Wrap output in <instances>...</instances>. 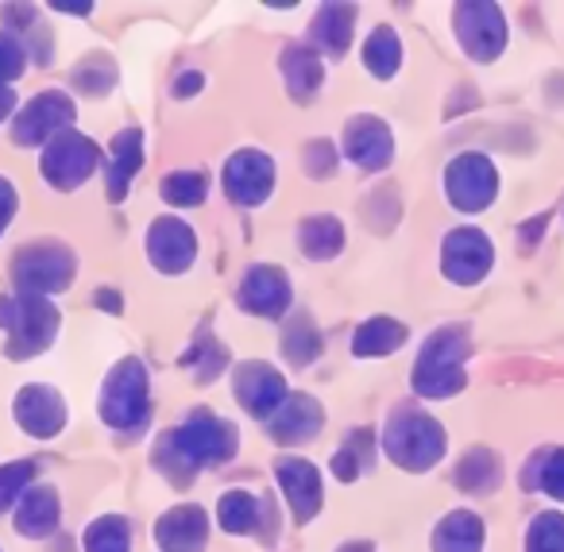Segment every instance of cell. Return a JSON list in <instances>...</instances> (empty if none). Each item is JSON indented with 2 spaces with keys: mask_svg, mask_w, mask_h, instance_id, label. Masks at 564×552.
Returning <instances> with one entry per match:
<instances>
[{
  "mask_svg": "<svg viewBox=\"0 0 564 552\" xmlns=\"http://www.w3.org/2000/svg\"><path fill=\"white\" fill-rule=\"evenodd\" d=\"M283 475H287V487H290V495H295L298 510L302 514L313 510V503H318V480H313V471L306 468V463H287Z\"/></svg>",
  "mask_w": 564,
  "mask_h": 552,
  "instance_id": "3",
  "label": "cell"
},
{
  "mask_svg": "<svg viewBox=\"0 0 564 552\" xmlns=\"http://www.w3.org/2000/svg\"><path fill=\"white\" fill-rule=\"evenodd\" d=\"M93 166V151L85 139H58L55 151L47 154V171L58 174L62 182H78Z\"/></svg>",
  "mask_w": 564,
  "mask_h": 552,
  "instance_id": "1",
  "label": "cell"
},
{
  "mask_svg": "<svg viewBox=\"0 0 564 552\" xmlns=\"http://www.w3.org/2000/svg\"><path fill=\"white\" fill-rule=\"evenodd\" d=\"M283 298H287L283 278H278L275 271H267V267L255 271L252 283H248V306L263 309V313H275V309H283Z\"/></svg>",
  "mask_w": 564,
  "mask_h": 552,
  "instance_id": "2",
  "label": "cell"
}]
</instances>
